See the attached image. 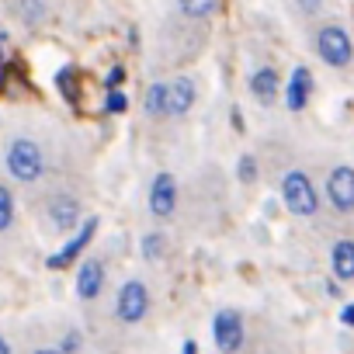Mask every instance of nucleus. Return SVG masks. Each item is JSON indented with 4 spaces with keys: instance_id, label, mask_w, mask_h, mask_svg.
Segmentation results:
<instances>
[{
    "instance_id": "f03ea898",
    "label": "nucleus",
    "mask_w": 354,
    "mask_h": 354,
    "mask_svg": "<svg viewBox=\"0 0 354 354\" xmlns=\"http://www.w3.org/2000/svg\"><path fill=\"white\" fill-rule=\"evenodd\" d=\"M281 202H285V209L292 212V216H316V209H319V195H316V188H313V181H309V174L306 170H288L285 177H281Z\"/></svg>"
},
{
    "instance_id": "412c9836",
    "label": "nucleus",
    "mask_w": 354,
    "mask_h": 354,
    "mask_svg": "<svg viewBox=\"0 0 354 354\" xmlns=\"http://www.w3.org/2000/svg\"><path fill=\"white\" fill-rule=\"evenodd\" d=\"M236 177L243 185H254L257 181V160L254 156H240V163H236Z\"/></svg>"
},
{
    "instance_id": "c85d7f7f",
    "label": "nucleus",
    "mask_w": 354,
    "mask_h": 354,
    "mask_svg": "<svg viewBox=\"0 0 354 354\" xmlns=\"http://www.w3.org/2000/svg\"><path fill=\"white\" fill-rule=\"evenodd\" d=\"M35 354H59V351H56V347H39Z\"/></svg>"
},
{
    "instance_id": "dca6fc26",
    "label": "nucleus",
    "mask_w": 354,
    "mask_h": 354,
    "mask_svg": "<svg viewBox=\"0 0 354 354\" xmlns=\"http://www.w3.org/2000/svg\"><path fill=\"white\" fill-rule=\"evenodd\" d=\"M177 8H181L185 18L202 21V18H212L219 11V0H177Z\"/></svg>"
},
{
    "instance_id": "9d476101",
    "label": "nucleus",
    "mask_w": 354,
    "mask_h": 354,
    "mask_svg": "<svg viewBox=\"0 0 354 354\" xmlns=\"http://www.w3.org/2000/svg\"><path fill=\"white\" fill-rule=\"evenodd\" d=\"M77 299H84V302H94L97 295H101V288H104V261L101 257H87V261H80V268H77Z\"/></svg>"
},
{
    "instance_id": "2eb2a0df",
    "label": "nucleus",
    "mask_w": 354,
    "mask_h": 354,
    "mask_svg": "<svg viewBox=\"0 0 354 354\" xmlns=\"http://www.w3.org/2000/svg\"><path fill=\"white\" fill-rule=\"evenodd\" d=\"M142 108H146V115H153V118H167V84H160V80L149 84Z\"/></svg>"
},
{
    "instance_id": "5701e85b",
    "label": "nucleus",
    "mask_w": 354,
    "mask_h": 354,
    "mask_svg": "<svg viewBox=\"0 0 354 354\" xmlns=\"http://www.w3.org/2000/svg\"><path fill=\"white\" fill-rule=\"evenodd\" d=\"M80 347H84V333H80V330H66L63 344H56V351H59V354H77Z\"/></svg>"
},
{
    "instance_id": "7ed1b4c3",
    "label": "nucleus",
    "mask_w": 354,
    "mask_h": 354,
    "mask_svg": "<svg viewBox=\"0 0 354 354\" xmlns=\"http://www.w3.org/2000/svg\"><path fill=\"white\" fill-rule=\"evenodd\" d=\"M212 340H216V351L219 354H236L247 340V326H243V316L236 309H219L212 316Z\"/></svg>"
},
{
    "instance_id": "423d86ee",
    "label": "nucleus",
    "mask_w": 354,
    "mask_h": 354,
    "mask_svg": "<svg viewBox=\"0 0 354 354\" xmlns=\"http://www.w3.org/2000/svg\"><path fill=\"white\" fill-rule=\"evenodd\" d=\"M177 212V181L170 170H160L149 185V216L153 219H170Z\"/></svg>"
},
{
    "instance_id": "ddd939ff",
    "label": "nucleus",
    "mask_w": 354,
    "mask_h": 354,
    "mask_svg": "<svg viewBox=\"0 0 354 354\" xmlns=\"http://www.w3.org/2000/svg\"><path fill=\"white\" fill-rule=\"evenodd\" d=\"M313 97V73L306 66H295L292 77H288V87H285V104L288 111H302Z\"/></svg>"
},
{
    "instance_id": "bb28decb",
    "label": "nucleus",
    "mask_w": 354,
    "mask_h": 354,
    "mask_svg": "<svg viewBox=\"0 0 354 354\" xmlns=\"http://www.w3.org/2000/svg\"><path fill=\"white\" fill-rule=\"evenodd\" d=\"M181 354H198V344H195V340H185V344H181Z\"/></svg>"
},
{
    "instance_id": "9b49d317",
    "label": "nucleus",
    "mask_w": 354,
    "mask_h": 354,
    "mask_svg": "<svg viewBox=\"0 0 354 354\" xmlns=\"http://www.w3.org/2000/svg\"><path fill=\"white\" fill-rule=\"evenodd\" d=\"M195 80L192 77H177L167 84V118H185L195 108Z\"/></svg>"
},
{
    "instance_id": "f257e3e1",
    "label": "nucleus",
    "mask_w": 354,
    "mask_h": 354,
    "mask_svg": "<svg viewBox=\"0 0 354 354\" xmlns=\"http://www.w3.org/2000/svg\"><path fill=\"white\" fill-rule=\"evenodd\" d=\"M4 167L18 185H39L46 177V153H42V146L35 139L18 136L4 149Z\"/></svg>"
},
{
    "instance_id": "a878e982",
    "label": "nucleus",
    "mask_w": 354,
    "mask_h": 354,
    "mask_svg": "<svg viewBox=\"0 0 354 354\" xmlns=\"http://www.w3.org/2000/svg\"><path fill=\"white\" fill-rule=\"evenodd\" d=\"M299 8H302L306 15H316V11L323 8V0H299Z\"/></svg>"
},
{
    "instance_id": "0eeeda50",
    "label": "nucleus",
    "mask_w": 354,
    "mask_h": 354,
    "mask_svg": "<svg viewBox=\"0 0 354 354\" xmlns=\"http://www.w3.org/2000/svg\"><path fill=\"white\" fill-rule=\"evenodd\" d=\"M80 216H84V209H80V198H73V195H53L46 205V219H49L53 233H73L80 226Z\"/></svg>"
},
{
    "instance_id": "393cba45",
    "label": "nucleus",
    "mask_w": 354,
    "mask_h": 354,
    "mask_svg": "<svg viewBox=\"0 0 354 354\" xmlns=\"http://www.w3.org/2000/svg\"><path fill=\"white\" fill-rule=\"evenodd\" d=\"M340 323H344V326H354V302H347V306L340 309Z\"/></svg>"
},
{
    "instance_id": "a211bd4d",
    "label": "nucleus",
    "mask_w": 354,
    "mask_h": 354,
    "mask_svg": "<svg viewBox=\"0 0 354 354\" xmlns=\"http://www.w3.org/2000/svg\"><path fill=\"white\" fill-rule=\"evenodd\" d=\"M15 223V195L8 185H0V233H8Z\"/></svg>"
},
{
    "instance_id": "1a4fd4ad",
    "label": "nucleus",
    "mask_w": 354,
    "mask_h": 354,
    "mask_svg": "<svg viewBox=\"0 0 354 354\" xmlns=\"http://www.w3.org/2000/svg\"><path fill=\"white\" fill-rule=\"evenodd\" d=\"M326 198L337 212H354V167H333L330 170Z\"/></svg>"
},
{
    "instance_id": "6e6552de",
    "label": "nucleus",
    "mask_w": 354,
    "mask_h": 354,
    "mask_svg": "<svg viewBox=\"0 0 354 354\" xmlns=\"http://www.w3.org/2000/svg\"><path fill=\"white\" fill-rule=\"evenodd\" d=\"M94 236H97V219H84L80 233H73V236H70V240H66V243H63V247H59V250H56V254H53L46 264H49V268H56V271L70 268V264H73V261H77V257H80L87 247H91V240H94Z\"/></svg>"
},
{
    "instance_id": "b1692460",
    "label": "nucleus",
    "mask_w": 354,
    "mask_h": 354,
    "mask_svg": "<svg viewBox=\"0 0 354 354\" xmlns=\"http://www.w3.org/2000/svg\"><path fill=\"white\" fill-rule=\"evenodd\" d=\"M122 80H125V70H122V66H111V70H108V77H104V91L122 87Z\"/></svg>"
},
{
    "instance_id": "f3484780",
    "label": "nucleus",
    "mask_w": 354,
    "mask_h": 354,
    "mask_svg": "<svg viewBox=\"0 0 354 354\" xmlns=\"http://www.w3.org/2000/svg\"><path fill=\"white\" fill-rule=\"evenodd\" d=\"M139 250H142L146 261H160V257L167 254V236H163L160 230H153V233H146V236L139 240Z\"/></svg>"
},
{
    "instance_id": "c756f323",
    "label": "nucleus",
    "mask_w": 354,
    "mask_h": 354,
    "mask_svg": "<svg viewBox=\"0 0 354 354\" xmlns=\"http://www.w3.org/2000/svg\"><path fill=\"white\" fill-rule=\"evenodd\" d=\"M0 63H4V49H0Z\"/></svg>"
},
{
    "instance_id": "4be33fe9",
    "label": "nucleus",
    "mask_w": 354,
    "mask_h": 354,
    "mask_svg": "<svg viewBox=\"0 0 354 354\" xmlns=\"http://www.w3.org/2000/svg\"><path fill=\"white\" fill-rule=\"evenodd\" d=\"M125 108H129V97H125V94H122L118 87L104 94V111H108V115H122Z\"/></svg>"
},
{
    "instance_id": "6ab92c4d",
    "label": "nucleus",
    "mask_w": 354,
    "mask_h": 354,
    "mask_svg": "<svg viewBox=\"0 0 354 354\" xmlns=\"http://www.w3.org/2000/svg\"><path fill=\"white\" fill-rule=\"evenodd\" d=\"M56 87L63 91L66 101H73V97H77V70H73V66H63V70L56 73Z\"/></svg>"
},
{
    "instance_id": "f8f14e48",
    "label": "nucleus",
    "mask_w": 354,
    "mask_h": 354,
    "mask_svg": "<svg viewBox=\"0 0 354 354\" xmlns=\"http://www.w3.org/2000/svg\"><path fill=\"white\" fill-rule=\"evenodd\" d=\"M250 94L257 104H274V97L281 94V77L274 66H257L250 73Z\"/></svg>"
},
{
    "instance_id": "4468645a",
    "label": "nucleus",
    "mask_w": 354,
    "mask_h": 354,
    "mask_svg": "<svg viewBox=\"0 0 354 354\" xmlns=\"http://www.w3.org/2000/svg\"><path fill=\"white\" fill-rule=\"evenodd\" d=\"M330 268H333V278H340V281H351L354 278V240H337L333 243Z\"/></svg>"
},
{
    "instance_id": "cd10ccee",
    "label": "nucleus",
    "mask_w": 354,
    "mask_h": 354,
    "mask_svg": "<svg viewBox=\"0 0 354 354\" xmlns=\"http://www.w3.org/2000/svg\"><path fill=\"white\" fill-rule=\"evenodd\" d=\"M0 354H11V344H8L4 337H0Z\"/></svg>"
},
{
    "instance_id": "39448f33",
    "label": "nucleus",
    "mask_w": 354,
    "mask_h": 354,
    "mask_svg": "<svg viewBox=\"0 0 354 354\" xmlns=\"http://www.w3.org/2000/svg\"><path fill=\"white\" fill-rule=\"evenodd\" d=\"M146 313H149V288L139 281V278H129L122 288H118V299H115V316L122 319V323H139V319H146Z\"/></svg>"
},
{
    "instance_id": "aec40b11",
    "label": "nucleus",
    "mask_w": 354,
    "mask_h": 354,
    "mask_svg": "<svg viewBox=\"0 0 354 354\" xmlns=\"http://www.w3.org/2000/svg\"><path fill=\"white\" fill-rule=\"evenodd\" d=\"M21 21H28V25H39L42 18H46V4L42 0H21Z\"/></svg>"
},
{
    "instance_id": "20e7f679",
    "label": "nucleus",
    "mask_w": 354,
    "mask_h": 354,
    "mask_svg": "<svg viewBox=\"0 0 354 354\" xmlns=\"http://www.w3.org/2000/svg\"><path fill=\"white\" fill-rule=\"evenodd\" d=\"M316 53H319V59L326 63V66H347L351 63V56H354V46H351V35L340 28V25H326V28H319V35H316Z\"/></svg>"
}]
</instances>
